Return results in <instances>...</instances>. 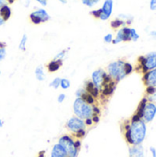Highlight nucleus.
I'll list each match as a JSON object with an SVG mask.
<instances>
[{
    "instance_id": "43",
    "label": "nucleus",
    "mask_w": 156,
    "mask_h": 157,
    "mask_svg": "<svg viewBox=\"0 0 156 157\" xmlns=\"http://www.w3.org/2000/svg\"><path fill=\"white\" fill-rule=\"evenodd\" d=\"M150 151H151V153H152V155H153V157H156V149L154 147H151L150 148Z\"/></svg>"
},
{
    "instance_id": "4",
    "label": "nucleus",
    "mask_w": 156,
    "mask_h": 157,
    "mask_svg": "<svg viewBox=\"0 0 156 157\" xmlns=\"http://www.w3.org/2000/svg\"><path fill=\"white\" fill-rule=\"evenodd\" d=\"M108 75L116 82H120L127 75L125 72V62L121 60L109 63L108 66Z\"/></svg>"
},
{
    "instance_id": "11",
    "label": "nucleus",
    "mask_w": 156,
    "mask_h": 157,
    "mask_svg": "<svg viewBox=\"0 0 156 157\" xmlns=\"http://www.w3.org/2000/svg\"><path fill=\"white\" fill-rule=\"evenodd\" d=\"M101 9H102V14H101L99 19H101V20L108 19L112 13V9H113V0H105Z\"/></svg>"
},
{
    "instance_id": "34",
    "label": "nucleus",
    "mask_w": 156,
    "mask_h": 157,
    "mask_svg": "<svg viewBox=\"0 0 156 157\" xmlns=\"http://www.w3.org/2000/svg\"><path fill=\"white\" fill-rule=\"evenodd\" d=\"M6 48H0V62L3 61L6 57Z\"/></svg>"
},
{
    "instance_id": "18",
    "label": "nucleus",
    "mask_w": 156,
    "mask_h": 157,
    "mask_svg": "<svg viewBox=\"0 0 156 157\" xmlns=\"http://www.w3.org/2000/svg\"><path fill=\"white\" fill-rule=\"evenodd\" d=\"M147 101H148V98H143V100H142V102L140 103V105H139V107H138V109H137V112H136V114L143 120V110H144V108H145V106H146V104H147Z\"/></svg>"
},
{
    "instance_id": "47",
    "label": "nucleus",
    "mask_w": 156,
    "mask_h": 157,
    "mask_svg": "<svg viewBox=\"0 0 156 157\" xmlns=\"http://www.w3.org/2000/svg\"><path fill=\"white\" fill-rule=\"evenodd\" d=\"M6 4V0H0V7Z\"/></svg>"
},
{
    "instance_id": "45",
    "label": "nucleus",
    "mask_w": 156,
    "mask_h": 157,
    "mask_svg": "<svg viewBox=\"0 0 156 157\" xmlns=\"http://www.w3.org/2000/svg\"><path fill=\"white\" fill-rule=\"evenodd\" d=\"M6 43L4 41H0V48H6Z\"/></svg>"
},
{
    "instance_id": "36",
    "label": "nucleus",
    "mask_w": 156,
    "mask_h": 157,
    "mask_svg": "<svg viewBox=\"0 0 156 157\" xmlns=\"http://www.w3.org/2000/svg\"><path fill=\"white\" fill-rule=\"evenodd\" d=\"M92 109H93V115H98V116H99V114H100V109H99L98 107L93 105Z\"/></svg>"
},
{
    "instance_id": "2",
    "label": "nucleus",
    "mask_w": 156,
    "mask_h": 157,
    "mask_svg": "<svg viewBox=\"0 0 156 157\" xmlns=\"http://www.w3.org/2000/svg\"><path fill=\"white\" fill-rule=\"evenodd\" d=\"M74 112L77 118L81 120H86L88 118H92L93 109L91 105L86 104L81 98H77L74 102Z\"/></svg>"
},
{
    "instance_id": "39",
    "label": "nucleus",
    "mask_w": 156,
    "mask_h": 157,
    "mask_svg": "<svg viewBox=\"0 0 156 157\" xmlns=\"http://www.w3.org/2000/svg\"><path fill=\"white\" fill-rule=\"evenodd\" d=\"M84 121H85V124H86V126H88V127H90V126H92V125H93V121H92V119H91V118H88V119L85 120Z\"/></svg>"
},
{
    "instance_id": "15",
    "label": "nucleus",
    "mask_w": 156,
    "mask_h": 157,
    "mask_svg": "<svg viewBox=\"0 0 156 157\" xmlns=\"http://www.w3.org/2000/svg\"><path fill=\"white\" fill-rule=\"evenodd\" d=\"M51 157H69L67 155V154L65 153V151L63 149V147L57 144L53 146L52 151H51Z\"/></svg>"
},
{
    "instance_id": "37",
    "label": "nucleus",
    "mask_w": 156,
    "mask_h": 157,
    "mask_svg": "<svg viewBox=\"0 0 156 157\" xmlns=\"http://www.w3.org/2000/svg\"><path fill=\"white\" fill-rule=\"evenodd\" d=\"M64 99H65V95L64 94H60L58 96V98H57V101L59 103H63L64 101Z\"/></svg>"
},
{
    "instance_id": "29",
    "label": "nucleus",
    "mask_w": 156,
    "mask_h": 157,
    "mask_svg": "<svg viewBox=\"0 0 156 157\" xmlns=\"http://www.w3.org/2000/svg\"><path fill=\"white\" fill-rule=\"evenodd\" d=\"M66 52H67L66 50H63V51L60 52L59 53H57L56 56H55V58H54V60H62L63 61V59L64 58V56L66 54Z\"/></svg>"
},
{
    "instance_id": "25",
    "label": "nucleus",
    "mask_w": 156,
    "mask_h": 157,
    "mask_svg": "<svg viewBox=\"0 0 156 157\" xmlns=\"http://www.w3.org/2000/svg\"><path fill=\"white\" fill-rule=\"evenodd\" d=\"M61 79H62V78H60V77H56V78H54V79H53V81L50 84V86L53 87L54 89H57V88L60 86Z\"/></svg>"
},
{
    "instance_id": "41",
    "label": "nucleus",
    "mask_w": 156,
    "mask_h": 157,
    "mask_svg": "<svg viewBox=\"0 0 156 157\" xmlns=\"http://www.w3.org/2000/svg\"><path fill=\"white\" fill-rule=\"evenodd\" d=\"M150 7L152 10H156V0H151Z\"/></svg>"
},
{
    "instance_id": "50",
    "label": "nucleus",
    "mask_w": 156,
    "mask_h": 157,
    "mask_svg": "<svg viewBox=\"0 0 156 157\" xmlns=\"http://www.w3.org/2000/svg\"><path fill=\"white\" fill-rule=\"evenodd\" d=\"M62 4H66L67 3V0H59Z\"/></svg>"
},
{
    "instance_id": "26",
    "label": "nucleus",
    "mask_w": 156,
    "mask_h": 157,
    "mask_svg": "<svg viewBox=\"0 0 156 157\" xmlns=\"http://www.w3.org/2000/svg\"><path fill=\"white\" fill-rule=\"evenodd\" d=\"M94 87H95V85L93 84L92 81H87V82H86V84H85V90H86L87 93H90Z\"/></svg>"
},
{
    "instance_id": "14",
    "label": "nucleus",
    "mask_w": 156,
    "mask_h": 157,
    "mask_svg": "<svg viewBox=\"0 0 156 157\" xmlns=\"http://www.w3.org/2000/svg\"><path fill=\"white\" fill-rule=\"evenodd\" d=\"M101 89H102V96H104V97H105V96H106V97H108V96L112 95L113 92H114L115 89H116V83H115V81L113 80V81H111L110 83L104 85L103 87H102Z\"/></svg>"
},
{
    "instance_id": "20",
    "label": "nucleus",
    "mask_w": 156,
    "mask_h": 157,
    "mask_svg": "<svg viewBox=\"0 0 156 157\" xmlns=\"http://www.w3.org/2000/svg\"><path fill=\"white\" fill-rule=\"evenodd\" d=\"M81 98H82L86 104H88V105H94V103H95V98H94L89 93H87L86 91L81 96Z\"/></svg>"
},
{
    "instance_id": "12",
    "label": "nucleus",
    "mask_w": 156,
    "mask_h": 157,
    "mask_svg": "<svg viewBox=\"0 0 156 157\" xmlns=\"http://www.w3.org/2000/svg\"><path fill=\"white\" fill-rule=\"evenodd\" d=\"M143 80L145 81V84L147 85V86L156 87V68L145 73Z\"/></svg>"
},
{
    "instance_id": "49",
    "label": "nucleus",
    "mask_w": 156,
    "mask_h": 157,
    "mask_svg": "<svg viewBox=\"0 0 156 157\" xmlns=\"http://www.w3.org/2000/svg\"><path fill=\"white\" fill-rule=\"evenodd\" d=\"M151 35H152L153 37L156 38V31H152V32H151Z\"/></svg>"
},
{
    "instance_id": "8",
    "label": "nucleus",
    "mask_w": 156,
    "mask_h": 157,
    "mask_svg": "<svg viewBox=\"0 0 156 157\" xmlns=\"http://www.w3.org/2000/svg\"><path fill=\"white\" fill-rule=\"evenodd\" d=\"M156 115V105L154 102H149L146 104L143 115V121L144 122H150L152 121Z\"/></svg>"
},
{
    "instance_id": "32",
    "label": "nucleus",
    "mask_w": 156,
    "mask_h": 157,
    "mask_svg": "<svg viewBox=\"0 0 156 157\" xmlns=\"http://www.w3.org/2000/svg\"><path fill=\"white\" fill-rule=\"evenodd\" d=\"M81 1H82V3H83L85 6H89V7H93V6L96 5V3L93 2L92 0H81Z\"/></svg>"
},
{
    "instance_id": "35",
    "label": "nucleus",
    "mask_w": 156,
    "mask_h": 157,
    "mask_svg": "<svg viewBox=\"0 0 156 157\" xmlns=\"http://www.w3.org/2000/svg\"><path fill=\"white\" fill-rule=\"evenodd\" d=\"M155 88L156 87H154V86H147V88H146V93H147L149 96H151V95H153V94L154 93Z\"/></svg>"
},
{
    "instance_id": "3",
    "label": "nucleus",
    "mask_w": 156,
    "mask_h": 157,
    "mask_svg": "<svg viewBox=\"0 0 156 157\" xmlns=\"http://www.w3.org/2000/svg\"><path fill=\"white\" fill-rule=\"evenodd\" d=\"M58 144L63 147V149L65 151L67 155L69 157H77L80 149L75 144V140L74 137L70 135H63L60 139Z\"/></svg>"
},
{
    "instance_id": "7",
    "label": "nucleus",
    "mask_w": 156,
    "mask_h": 157,
    "mask_svg": "<svg viewBox=\"0 0 156 157\" xmlns=\"http://www.w3.org/2000/svg\"><path fill=\"white\" fill-rule=\"evenodd\" d=\"M86 126L84 120H81L77 117H73L66 122V128L73 133H75L80 130H86Z\"/></svg>"
},
{
    "instance_id": "40",
    "label": "nucleus",
    "mask_w": 156,
    "mask_h": 157,
    "mask_svg": "<svg viewBox=\"0 0 156 157\" xmlns=\"http://www.w3.org/2000/svg\"><path fill=\"white\" fill-rule=\"evenodd\" d=\"M91 119H92V121H93V123H96V124L98 123V122H99V120H100L98 115H93Z\"/></svg>"
},
{
    "instance_id": "24",
    "label": "nucleus",
    "mask_w": 156,
    "mask_h": 157,
    "mask_svg": "<svg viewBox=\"0 0 156 157\" xmlns=\"http://www.w3.org/2000/svg\"><path fill=\"white\" fill-rule=\"evenodd\" d=\"M86 130H80V131L76 132L75 133H73V136H74L75 139L80 140V139H83V138L86 136Z\"/></svg>"
},
{
    "instance_id": "51",
    "label": "nucleus",
    "mask_w": 156,
    "mask_h": 157,
    "mask_svg": "<svg viewBox=\"0 0 156 157\" xmlns=\"http://www.w3.org/2000/svg\"><path fill=\"white\" fill-rule=\"evenodd\" d=\"M3 125H4V121L2 120H0V128L3 127Z\"/></svg>"
},
{
    "instance_id": "23",
    "label": "nucleus",
    "mask_w": 156,
    "mask_h": 157,
    "mask_svg": "<svg viewBox=\"0 0 156 157\" xmlns=\"http://www.w3.org/2000/svg\"><path fill=\"white\" fill-rule=\"evenodd\" d=\"M60 86L63 89H68L71 86V83L68 79L66 78H62L61 79V83H60Z\"/></svg>"
},
{
    "instance_id": "9",
    "label": "nucleus",
    "mask_w": 156,
    "mask_h": 157,
    "mask_svg": "<svg viewBox=\"0 0 156 157\" xmlns=\"http://www.w3.org/2000/svg\"><path fill=\"white\" fill-rule=\"evenodd\" d=\"M130 40H131V29L128 27H123L118 31L117 37H116V39H114L112 40V43L117 44V43L121 42V41H130Z\"/></svg>"
},
{
    "instance_id": "44",
    "label": "nucleus",
    "mask_w": 156,
    "mask_h": 157,
    "mask_svg": "<svg viewBox=\"0 0 156 157\" xmlns=\"http://www.w3.org/2000/svg\"><path fill=\"white\" fill-rule=\"evenodd\" d=\"M38 157H45V151H40L38 155Z\"/></svg>"
},
{
    "instance_id": "22",
    "label": "nucleus",
    "mask_w": 156,
    "mask_h": 157,
    "mask_svg": "<svg viewBox=\"0 0 156 157\" xmlns=\"http://www.w3.org/2000/svg\"><path fill=\"white\" fill-rule=\"evenodd\" d=\"M27 40H28V37H27L26 34H24L23 37H22V39H21V40H20V42H19V45H18L19 50L26 51V43H27Z\"/></svg>"
},
{
    "instance_id": "52",
    "label": "nucleus",
    "mask_w": 156,
    "mask_h": 157,
    "mask_svg": "<svg viewBox=\"0 0 156 157\" xmlns=\"http://www.w3.org/2000/svg\"><path fill=\"white\" fill-rule=\"evenodd\" d=\"M92 1H93V2H95L96 4H97V3L99 2V0H92Z\"/></svg>"
},
{
    "instance_id": "17",
    "label": "nucleus",
    "mask_w": 156,
    "mask_h": 157,
    "mask_svg": "<svg viewBox=\"0 0 156 157\" xmlns=\"http://www.w3.org/2000/svg\"><path fill=\"white\" fill-rule=\"evenodd\" d=\"M11 14H12L11 8L8 6V5L5 4L4 6H2L0 7V16H1V17L4 19L5 22L10 18Z\"/></svg>"
},
{
    "instance_id": "53",
    "label": "nucleus",
    "mask_w": 156,
    "mask_h": 157,
    "mask_svg": "<svg viewBox=\"0 0 156 157\" xmlns=\"http://www.w3.org/2000/svg\"><path fill=\"white\" fill-rule=\"evenodd\" d=\"M0 74H1V71H0Z\"/></svg>"
},
{
    "instance_id": "48",
    "label": "nucleus",
    "mask_w": 156,
    "mask_h": 157,
    "mask_svg": "<svg viewBox=\"0 0 156 157\" xmlns=\"http://www.w3.org/2000/svg\"><path fill=\"white\" fill-rule=\"evenodd\" d=\"M16 0H6V2H7L8 4H13Z\"/></svg>"
},
{
    "instance_id": "21",
    "label": "nucleus",
    "mask_w": 156,
    "mask_h": 157,
    "mask_svg": "<svg viewBox=\"0 0 156 157\" xmlns=\"http://www.w3.org/2000/svg\"><path fill=\"white\" fill-rule=\"evenodd\" d=\"M124 25H125V22H124L123 20L120 19V18H116V19H114V20H112V21L110 22V26H111V28L114 29H119L120 27L124 26Z\"/></svg>"
},
{
    "instance_id": "16",
    "label": "nucleus",
    "mask_w": 156,
    "mask_h": 157,
    "mask_svg": "<svg viewBox=\"0 0 156 157\" xmlns=\"http://www.w3.org/2000/svg\"><path fill=\"white\" fill-rule=\"evenodd\" d=\"M63 65V61L62 60H52L47 64V69L51 73H54L58 71L61 66Z\"/></svg>"
},
{
    "instance_id": "5",
    "label": "nucleus",
    "mask_w": 156,
    "mask_h": 157,
    "mask_svg": "<svg viewBox=\"0 0 156 157\" xmlns=\"http://www.w3.org/2000/svg\"><path fill=\"white\" fill-rule=\"evenodd\" d=\"M140 67H142L143 72L145 74L150 70L156 68V52L148 53L146 56H141L139 58Z\"/></svg>"
},
{
    "instance_id": "19",
    "label": "nucleus",
    "mask_w": 156,
    "mask_h": 157,
    "mask_svg": "<svg viewBox=\"0 0 156 157\" xmlns=\"http://www.w3.org/2000/svg\"><path fill=\"white\" fill-rule=\"evenodd\" d=\"M35 76L39 81H43L45 79V74L43 72V67L42 66H38L35 69Z\"/></svg>"
},
{
    "instance_id": "33",
    "label": "nucleus",
    "mask_w": 156,
    "mask_h": 157,
    "mask_svg": "<svg viewBox=\"0 0 156 157\" xmlns=\"http://www.w3.org/2000/svg\"><path fill=\"white\" fill-rule=\"evenodd\" d=\"M104 40H105V42H107V43L112 42V40H113V35H112L111 33L107 34V35L104 37Z\"/></svg>"
},
{
    "instance_id": "30",
    "label": "nucleus",
    "mask_w": 156,
    "mask_h": 157,
    "mask_svg": "<svg viewBox=\"0 0 156 157\" xmlns=\"http://www.w3.org/2000/svg\"><path fill=\"white\" fill-rule=\"evenodd\" d=\"M131 40H135V41L139 39V35L137 34V32L134 29H131Z\"/></svg>"
},
{
    "instance_id": "46",
    "label": "nucleus",
    "mask_w": 156,
    "mask_h": 157,
    "mask_svg": "<svg viewBox=\"0 0 156 157\" xmlns=\"http://www.w3.org/2000/svg\"><path fill=\"white\" fill-rule=\"evenodd\" d=\"M4 23H5V21H4V19L1 17V16H0V27L2 26V25H4Z\"/></svg>"
},
{
    "instance_id": "31",
    "label": "nucleus",
    "mask_w": 156,
    "mask_h": 157,
    "mask_svg": "<svg viewBox=\"0 0 156 157\" xmlns=\"http://www.w3.org/2000/svg\"><path fill=\"white\" fill-rule=\"evenodd\" d=\"M133 68H132V65L129 63H125V72H126V75H130L131 72H132Z\"/></svg>"
},
{
    "instance_id": "6",
    "label": "nucleus",
    "mask_w": 156,
    "mask_h": 157,
    "mask_svg": "<svg viewBox=\"0 0 156 157\" xmlns=\"http://www.w3.org/2000/svg\"><path fill=\"white\" fill-rule=\"evenodd\" d=\"M29 19L33 24L39 25L40 23H44V22H47L48 20H50L51 17L45 9L39 8V9L33 11L32 13H30Z\"/></svg>"
},
{
    "instance_id": "13",
    "label": "nucleus",
    "mask_w": 156,
    "mask_h": 157,
    "mask_svg": "<svg viewBox=\"0 0 156 157\" xmlns=\"http://www.w3.org/2000/svg\"><path fill=\"white\" fill-rule=\"evenodd\" d=\"M129 154L130 157H145L144 149L141 144L132 145V147H131L129 150Z\"/></svg>"
},
{
    "instance_id": "38",
    "label": "nucleus",
    "mask_w": 156,
    "mask_h": 157,
    "mask_svg": "<svg viewBox=\"0 0 156 157\" xmlns=\"http://www.w3.org/2000/svg\"><path fill=\"white\" fill-rule=\"evenodd\" d=\"M85 92H86L85 88H80V89H78V90L76 91L75 95L77 96V98H81V96H82Z\"/></svg>"
},
{
    "instance_id": "10",
    "label": "nucleus",
    "mask_w": 156,
    "mask_h": 157,
    "mask_svg": "<svg viewBox=\"0 0 156 157\" xmlns=\"http://www.w3.org/2000/svg\"><path fill=\"white\" fill-rule=\"evenodd\" d=\"M106 75H107V73L103 69H98V70L95 71L92 74V82L95 85V86H97V88H99V90L103 86L104 77H105Z\"/></svg>"
},
{
    "instance_id": "42",
    "label": "nucleus",
    "mask_w": 156,
    "mask_h": 157,
    "mask_svg": "<svg viewBox=\"0 0 156 157\" xmlns=\"http://www.w3.org/2000/svg\"><path fill=\"white\" fill-rule=\"evenodd\" d=\"M149 100H151L152 102L156 101V88H155V91H154V93L153 95L149 96Z\"/></svg>"
},
{
    "instance_id": "1",
    "label": "nucleus",
    "mask_w": 156,
    "mask_h": 157,
    "mask_svg": "<svg viewBox=\"0 0 156 157\" xmlns=\"http://www.w3.org/2000/svg\"><path fill=\"white\" fill-rule=\"evenodd\" d=\"M146 136V124L141 120L139 121L131 122L129 130L124 132V137L126 142L131 145L141 144Z\"/></svg>"
},
{
    "instance_id": "28",
    "label": "nucleus",
    "mask_w": 156,
    "mask_h": 157,
    "mask_svg": "<svg viewBox=\"0 0 156 157\" xmlns=\"http://www.w3.org/2000/svg\"><path fill=\"white\" fill-rule=\"evenodd\" d=\"M99 92H100L99 88H97V86H95L89 94H90L94 98H98V97H99Z\"/></svg>"
},
{
    "instance_id": "27",
    "label": "nucleus",
    "mask_w": 156,
    "mask_h": 157,
    "mask_svg": "<svg viewBox=\"0 0 156 157\" xmlns=\"http://www.w3.org/2000/svg\"><path fill=\"white\" fill-rule=\"evenodd\" d=\"M90 14L95 17V18H99L101 14H102V9L99 8V9H97V10H92L90 12Z\"/></svg>"
}]
</instances>
